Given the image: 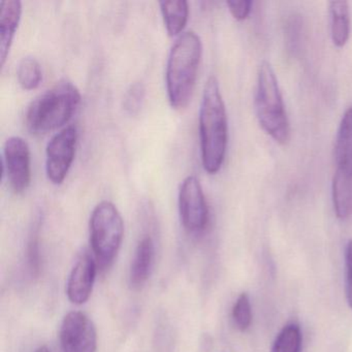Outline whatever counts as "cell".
I'll list each match as a JSON object with an SVG mask.
<instances>
[{"mask_svg":"<svg viewBox=\"0 0 352 352\" xmlns=\"http://www.w3.org/2000/svg\"><path fill=\"white\" fill-rule=\"evenodd\" d=\"M36 352H51L50 350H49L48 347H46V346H42V347L38 348V349L36 350Z\"/></svg>","mask_w":352,"mask_h":352,"instance_id":"24","label":"cell"},{"mask_svg":"<svg viewBox=\"0 0 352 352\" xmlns=\"http://www.w3.org/2000/svg\"><path fill=\"white\" fill-rule=\"evenodd\" d=\"M22 16L19 0L0 1V65H5Z\"/></svg>","mask_w":352,"mask_h":352,"instance_id":"11","label":"cell"},{"mask_svg":"<svg viewBox=\"0 0 352 352\" xmlns=\"http://www.w3.org/2000/svg\"><path fill=\"white\" fill-rule=\"evenodd\" d=\"M331 42L338 48H343L350 36L349 5L344 0L329 3Z\"/></svg>","mask_w":352,"mask_h":352,"instance_id":"14","label":"cell"},{"mask_svg":"<svg viewBox=\"0 0 352 352\" xmlns=\"http://www.w3.org/2000/svg\"><path fill=\"white\" fill-rule=\"evenodd\" d=\"M81 94L69 80L57 82L28 107L26 125L34 133H46L69 122L81 102Z\"/></svg>","mask_w":352,"mask_h":352,"instance_id":"3","label":"cell"},{"mask_svg":"<svg viewBox=\"0 0 352 352\" xmlns=\"http://www.w3.org/2000/svg\"><path fill=\"white\" fill-rule=\"evenodd\" d=\"M98 267L94 257L87 253L78 259L67 284V298L73 304L83 305L89 300Z\"/></svg>","mask_w":352,"mask_h":352,"instance_id":"10","label":"cell"},{"mask_svg":"<svg viewBox=\"0 0 352 352\" xmlns=\"http://www.w3.org/2000/svg\"><path fill=\"white\" fill-rule=\"evenodd\" d=\"M201 162L206 172H219L228 147V116L219 82L210 77L206 82L199 109Z\"/></svg>","mask_w":352,"mask_h":352,"instance_id":"1","label":"cell"},{"mask_svg":"<svg viewBox=\"0 0 352 352\" xmlns=\"http://www.w3.org/2000/svg\"><path fill=\"white\" fill-rule=\"evenodd\" d=\"M254 108L257 120L265 133L277 143H287L290 137L289 121L275 72L267 61L259 65Z\"/></svg>","mask_w":352,"mask_h":352,"instance_id":"4","label":"cell"},{"mask_svg":"<svg viewBox=\"0 0 352 352\" xmlns=\"http://www.w3.org/2000/svg\"><path fill=\"white\" fill-rule=\"evenodd\" d=\"M146 98L145 85L141 82H137L131 85L127 89L123 100V108L127 114L138 115L143 108Z\"/></svg>","mask_w":352,"mask_h":352,"instance_id":"20","label":"cell"},{"mask_svg":"<svg viewBox=\"0 0 352 352\" xmlns=\"http://www.w3.org/2000/svg\"><path fill=\"white\" fill-rule=\"evenodd\" d=\"M78 131L75 126H67L59 131L49 142L46 150L47 177L53 184L65 181L77 147Z\"/></svg>","mask_w":352,"mask_h":352,"instance_id":"7","label":"cell"},{"mask_svg":"<svg viewBox=\"0 0 352 352\" xmlns=\"http://www.w3.org/2000/svg\"><path fill=\"white\" fill-rule=\"evenodd\" d=\"M160 6L166 32L170 36H178L188 21V3L186 0H164Z\"/></svg>","mask_w":352,"mask_h":352,"instance_id":"16","label":"cell"},{"mask_svg":"<svg viewBox=\"0 0 352 352\" xmlns=\"http://www.w3.org/2000/svg\"><path fill=\"white\" fill-rule=\"evenodd\" d=\"M60 343L63 352H96V325L83 312H69L61 323Z\"/></svg>","mask_w":352,"mask_h":352,"instance_id":"9","label":"cell"},{"mask_svg":"<svg viewBox=\"0 0 352 352\" xmlns=\"http://www.w3.org/2000/svg\"><path fill=\"white\" fill-rule=\"evenodd\" d=\"M337 170L352 176V108L344 113L336 139Z\"/></svg>","mask_w":352,"mask_h":352,"instance_id":"13","label":"cell"},{"mask_svg":"<svg viewBox=\"0 0 352 352\" xmlns=\"http://www.w3.org/2000/svg\"><path fill=\"white\" fill-rule=\"evenodd\" d=\"M154 256L155 246L153 240L150 236H143L135 249L129 273V280L133 288L142 287L147 282L153 267Z\"/></svg>","mask_w":352,"mask_h":352,"instance_id":"12","label":"cell"},{"mask_svg":"<svg viewBox=\"0 0 352 352\" xmlns=\"http://www.w3.org/2000/svg\"><path fill=\"white\" fill-rule=\"evenodd\" d=\"M17 76L18 81L23 89H36L43 79L40 63L34 57H24L18 65Z\"/></svg>","mask_w":352,"mask_h":352,"instance_id":"18","label":"cell"},{"mask_svg":"<svg viewBox=\"0 0 352 352\" xmlns=\"http://www.w3.org/2000/svg\"><path fill=\"white\" fill-rule=\"evenodd\" d=\"M232 320L236 329L245 331L250 327L252 322V309L248 294H241L232 307Z\"/></svg>","mask_w":352,"mask_h":352,"instance_id":"19","label":"cell"},{"mask_svg":"<svg viewBox=\"0 0 352 352\" xmlns=\"http://www.w3.org/2000/svg\"><path fill=\"white\" fill-rule=\"evenodd\" d=\"M179 212L181 222L187 232H203L209 221V209L201 182L195 176H188L181 183L179 190Z\"/></svg>","mask_w":352,"mask_h":352,"instance_id":"6","label":"cell"},{"mask_svg":"<svg viewBox=\"0 0 352 352\" xmlns=\"http://www.w3.org/2000/svg\"><path fill=\"white\" fill-rule=\"evenodd\" d=\"M28 270L32 276H38L41 271V248L38 228H34L28 239V250H26Z\"/></svg>","mask_w":352,"mask_h":352,"instance_id":"21","label":"cell"},{"mask_svg":"<svg viewBox=\"0 0 352 352\" xmlns=\"http://www.w3.org/2000/svg\"><path fill=\"white\" fill-rule=\"evenodd\" d=\"M331 189L336 215L339 219H347L352 215V176L336 170Z\"/></svg>","mask_w":352,"mask_h":352,"instance_id":"15","label":"cell"},{"mask_svg":"<svg viewBox=\"0 0 352 352\" xmlns=\"http://www.w3.org/2000/svg\"><path fill=\"white\" fill-rule=\"evenodd\" d=\"M346 267V298L348 305L352 309V240L347 243L345 250Z\"/></svg>","mask_w":352,"mask_h":352,"instance_id":"23","label":"cell"},{"mask_svg":"<svg viewBox=\"0 0 352 352\" xmlns=\"http://www.w3.org/2000/svg\"><path fill=\"white\" fill-rule=\"evenodd\" d=\"M90 245L98 267L104 270L114 263L124 236V223L116 206L98 204L90 217Z\"/></svg>","mask_w":352,"mask_h":352,"instance_id":"5","label":"cell"},{"mask_svg":"<svg viewBox=\"0 0 352 352\" xmlns=\"http://www.w3.org/2000/svg\"><path fill=\"white\" fill-rule=\"evenodd\" d=\"M3 164V174L14 192H24L32 181V166L30 146L23 138L11 137L6 141Z\"/></svg>","mask_w":352,"mask_h":352,"instance_id":"8","label":"cell"},{"mask_svg":"<svg viewBox=\"0 0 352 352\" xmlns=\"http://www.w3.org/2000/svg\"><path fill=\"white\" fill-rule=\"evenodd\" d=\"M302 348V331L296 323L286 324L281 329L271 352H300Z\"/></svg>","mask_w":352,"mask_h":352,"instance_id":"17","label":"cell"},{"mask_svg":"<svg viewBox=\"0 0 352 352\" xmlns=\"http://www.w3.org/2000/svg\"><path fill=\"white\" fill-rule=\"evenodd\" d=\"M203 45L195 32H187L177 38L166 63V91L170 106L177 110L190 102L201 63Z\"/></svg>","mask_w":352,"mask_h":352,"instance_id":"2","label":"cell"},{"mask_svg":"<svg viewBox=\"0 0 352 352\" xmlns=\"http://www.w3.org/2000/svg\"><path fill=\"white\" fill-rule=\"evenodd\" d=\"M226 5L232 17L238 21L247 19L252 9V1L249 0H228Z\"/></svg>","mask_w":352,"mask_h":352,"instance_id":"22","label":"cell"}]
</instances>
